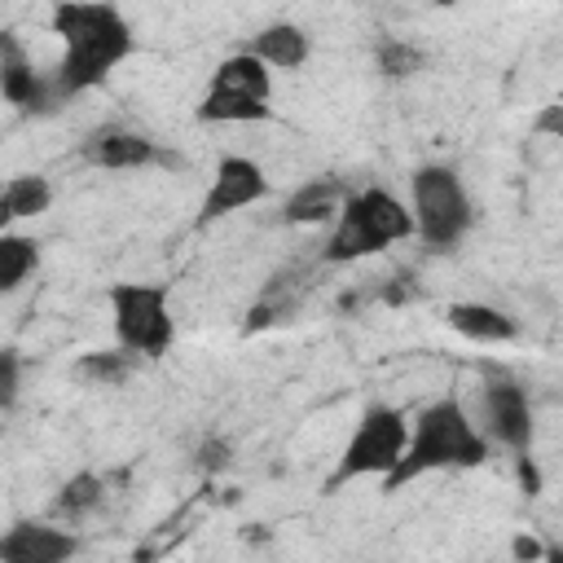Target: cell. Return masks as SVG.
Returning a JSON list of instances; mask_svg holds the SVG:
<instances>
[{
	"label": "cell",
	"instance_id": "obj_19",
	"mask_svg": "<svg viewBox=\"0 0 563 563\" xmlns=\"http://www.w3.org/2000/svg\"><path fill=\"white\" fill-rule=\"evenodd\" d=\"M40 268V242L18 229H0V290L13 295Z\"/></svg>",
	"mask_w": 563,
	"mask_h": 563
},
{
	"label": "cell",
	"instance_id": "obj_9",
	"mask_svg": "<svg viewBox=\"0 0 563 563\" xmlns=\"http://www.w3.org/2000/svg\"><path fill=\"white\" fill-rule=\"evenodd\" d=\"M0 97L13 110H26V114H53L57 106H66L57 84H53V70L40 75L13 31L0 35Z\"/></svg>",
	"mask_w": 563,
	"mask_h": 563
},
{
	"label": "cell",
	"instance_id": "obj_16",
	"mask_svg": "<svg viewBox=\"0 0 563 563\" xmlns=\"http://www.w3.org/2000/svg\"><path fill=\"white\" fill-rule=\"evenodd\" d=\"M48 207H53V180L48 176H40V172L9 176L4 194H0V224L13 229L18 220H40Z\"/></svg>",
	"mask_w": 563,
	"mask_h": 563
},
{
	"label": "cell",
	"instance_id": "obj_3",
	"mask_svg": "<svg viewBox=\"0 0 563 563\" xmlns=\"http://www.w3.org/2000/svg\"><path fill=\"white\" fill-rule=\"evenodd\" d=\"M405 238H413L409 202L383 185H365V189H352L347 202L339 207V216L330 220L321 260L325 264H356V260H369V255H378Z\"/></svg>",
	"mask_w": 563,
	"mask_h": 563
},
{
	"label": "cell",
	"instance_id": "obj_21",
	"mask_svg": "<svg viewBox=\"0 0 563 563\" xmlns=\"http://www.w3.org/2000/svg\"><path fill=\"white\" fill-rule=\"evenodd\" d=\"M427 66V53L413 48L409 40H387L378 44V70L391 75V79H405V75H418Z\"/></svg>",
	"mask_w": 563,
	"mask_h": 563
},
{
	"label": "cell",
	"instance_id": "obj_13",
	"mask_svg": "<svg viewBox=\"0 0 563 563\" xmlns=\"http://www.w3.org/2000/svg\"><path fill=\"white\" fill-rule=\"evenodd\" d=\"M352 185H343L339 176H317V180H303L286 202H282V220L286 224H325L339 216V207L347 202Z\"/></svg>",
	"mask_w": 563,
	"mask_h": 563
},
{
	"label": "cell",
	"instance_id": "obj_11",
	"mask_svg": "<svg viewBox=\"0 0 563 563\" xmlns=\"http://www.w3.org/2000/svg\"><path fill=\"white\" fill-rule=\"evenodd\" d=\"M75 554H79V537L70 528H57L44 519L13 523L0 537V563H66Z\"/></svg>",
	"mask_w": 563,
	"mask_h": 563
},
{
	"label": "cell",
	"instance_id": "obj_8",
	"mask_svg": "<svg viewBox=\"0 0 563 563\" xmlns=\"http://www.w3.org/2000/svg\"><path fill=\"white\" fill-rule=\"evenodd\" d=\"M268 194H273L268 172H264L255 158H246V154H224V158L216 163V172H211V185H207L202 202H198V224H216V220H224V216H233V211H246V207L264 202Z\"/></svg>",
	"mask_w": 563,
	"mask_h": 563
},
{
	"label": "cell",
	"instance_id": "obj_6",
	"mask_svg": "<svg viewBox=\"0 0 563 563\" xmlns=\"http://www.w3.org/2000/svg\"><path fill=\"white\" fill-rule=\"evenodd\" d=\"M405 444H409V413L400 405H369L361 413V422L352 427V435L325 479V493H339L352 479H387L396 471Z\"/></svg>",
	"mask_w": 563,
	"mask_h": 563
},
{
	"label": "cell",
	"instance_id": "obj_10",
	"mask_svg": "<svg viewBox=\"0 0 563 563\" xmlns=\"http://www.w3.org/2000/svg\"><path fill=\"white\" fill-rule=\"evenodd\" d=\"M84 163L101 167V172H141V167H172L176 158L145 132H128V128H101L79 145Z\"/></svg>",
	"mask_w": 563,
	"mask_h": 563
},
{
	"label": "cell",
	"instance_id": "obj_14",
	"mask_svg": "<svg viewBox=\"0 0 563 563\" xmlns=\"http://www.w3.org/2000/svg\"><path fill=\"white\" fill-rule=\"evenodd\" d=\"M242 48L255 53L260 62H268L273 70H299V66L308 62V53H312V40H308V31L295 26V22H268V26H260L255 35H246Z\"/></svg>",
	"mask_w": 563,
	"mask_h": 563
},
{
	"label": "cell",
	"instance_id": "obj_15",
	"mask_svg": "<svg viewBox=\"0 0 563 563\" xmlns=\"http://www.w3.org/2000/svg\"><path fill=\"white\" fill-rule=\"evenodd\" d=\"M198 123H211V128H229V123H268L273 119V106L264 97H251V92H229V88H207L198 110H194Z\"/></svg>",
	"mask_w": 563,
	"mask_h": 563
},
{
	"label": "cell",
	"instance_id": "obj_22",
	"mask_svg": "<svg viewBox=\"0 0 563 563\" xmlns=\"http://www.w3.org/2000/svg\"><path fill=\"white\" fill-rule=\"evenodd\" d=\"M18 391H22V356L13 347H4L0 352V409L4 413H13Z\"/></svg>",
	"mask_w": 563,
	"mask_h": 563
},
{
	"label": "cell",
	"instance_id": "obj_5",
	"mask_svg": "<svg viewBox=\"0 0 563 563\" xmlns=\"http://www.w3.org/2000/svg\"><path fill=\"white\" fill-rule=\"evenodd\" d=\"M110 330L114 343L132 347L145 361H158L176 343V317H172V290L158 282H110Z\"/></svg>",
	"mask_w": 563,
	"mask_h": 563
},
{
	"label": "cell",
	"instance_id": "obj_20",
	"mask_svg": "<svg viewBox=\"0 0 563 563\" xmlns=\"http://www.w3.org/2000/svg\"><path fill=\"white\" fill-rule=\"evenodd\" d=\"M101 497H106L101 475H97V471H79V475H70V479L57 488V497H53V519L79 523L84 515H92V510L101 506Z\"/></svg>",
	"mask_w": 563,
	"mask_h": 563
},
{
	"label": "cell",
	"instance_id": "obj_18",
	"mask_svg": "<svg viewBox=\"0 0 563 563\" xmlns=\"http://www.w3.org/2000/svg\"><path fill=\"white\" fill-rule=\"evenodd\" d=\"M211 88L251 92V97H264V101H273V66H268V62H260L255 53L238 48V53H229V57L216 66V75H211Z\"/></svg>",
	"mask_w": 563,
	"mask_h": 563
},
{
	"label": "cell",
	"instance_id": "obj_23",
	"mask_svg": "<svg viewBox=\"0 0 563 563\" xmlns=\"http://www.w3.org/2000/svg\"><path fill=\"white\" fill-rule=\"evenodd\" d=\"M198 466H202V471H224V466H229V444H224L220 435H207V440L198 444Z\"/></svg>",
	"mask_w": 563,
	"mask_h": 563
},
{
	"label": "cell",
	"instance_id": "obj_12",
	"mask_svg": "<svg viewBox=\"0 0 563 563\" xmlns=\"http://www.w3.org/2000/svg\"><path fill=\"white\" fill-rule=\"evenodd\" d=\"M444 321H449V330H457L466 343H488V347H497V343H515V339H519V321H515L506 308L484 303V299H457V303H449V308H444Z\"/></svg>",
	"mask_w": 563,
	"mask_h": 563
},
{
	"label": "cell",
	"instance_id": "obj_2",
	"mask_svg": "<svg viewBox=\"0 0 563 563\" xmlns=\"http://www.w3.org/2000/svg\"><path fill=\"white\" fill-rule=\"evenodd\" d=\"M488 435L471 418V409L457 396H440L422 405L409 418V444L396 462V471L383 479V493H400L418 475H440V471H475L488 462Z\"/></svg>",
	"mask_w": 563,
	"mask_h": 563
},
{
	"label": "cell",
	"instance_id": "obj_1",
	"mask_svg": "<svg viewBox=\"0 0 563 563\" xmlns=\"http://www.w3.org/2000/svg\"><path fill=\"white\" fill-rule=\"evenodd\" d=\"M48 26L62 40V57L53 66V84L62 101L84 97L97 84H106V75L119 62H128L136 48L128 18L110 0H57Z\"/></svg>",
	"mask_w": 563,
	"mask_h": 563
},
{
	"label": "cell",
	"instance_id": "obj_7",
	"mask_svg": "<svg viewBox=\"0 0 563 563\" xmlns=\"http://www.w3.org/2000/svg\"><path fill=\"white\" fill-rule=\"evenodd\" d=\"M479 427L510 457L532 453L537 418H532V400H528L523 383H515L510 374H488L479 387Z\"/></svg>",
	"mask_w": 563,
	"mask_h": 563
},
{
	"label": "cell",
	"instance_id": "obj_24",
	"mask_svg": "<svg viewBox=\"0 0 563 563\" xmlns=\"http://www.w3.org/2000/svg\"><path fill=\"white\" fill-rule=\"evenodd\" d=\"M510 554H515V559H554V550H545V545L532 541V537H515V541H510Z\"/></svg>",
	"mask_w": 563,
	"mask_h": 563
},
{
	"label": "cell",
	"instance_id": "obj_4",
	"mask_svg": "<svg viewBox=\"0 0 563 563\" xmlns=\"http://www.w3.org/2000/svg\"><path fill=\"white\" fill-rule=\"evenodd\" d=\"M409 211L413 238L435 255L457 251L475 224V202L449 163H422L409 176Z\"/></svg>",
	"mask_w": 563,
	"mask_h": 563
},
{
	"label": "cell",
	"instance_id": "obj_17",
	"mask_svg": "<svg viewBox=\"0 0 563 563\" xmlns=\"http://www.w3.org/2000/svg\"><path fill=\"white\" fill-rule=\"evenodd\" d=\"M141 361H145V356H136L132 347L114 343V347H92V352H84V356L70 365V374H75L84 387H123V383L141 369Z\"/></svg>",
	"mask_w": 563,
	"mask_h": 563
}]
</instances>
